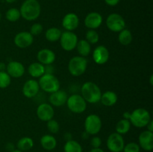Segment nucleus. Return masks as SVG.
I'll list each match as a JSON object with an SVG mask.
<instances>
[{
    "mask_svg": "<svg viewBox=\"0 0 153 152\" xmlns=\"http://www.w3.org/2000/svg\"><path fill=\"white\" fill-rule=\"evenodd\" d=\"M34 37L28 31H20L13 38V43L19 49H25L32 45Z\"/></svg>",
    "mask_w": 153,
    "mask_h": 152,
    "instance_id": "9b49d317",
    "label": "nucleus"
},
{
    "mask_svg": "<svg viewBox=\"0 0 153 152\" xmlns=\"http://www.w3.org/2000/svg\"><path fill=\"white\" fill-rule=\"evenodd\" d=\"M43 27L41 24L40 23H34L30 28V34L34 37V36H37L39 34H41L43 32Z\"/></svg>",
    "mask_w": 153,
    "mask_h": 152,
    "instance_id": "f704fd0d",
    "label": "nucleus"
},
{
    "mask_svg": "<svg viewBox=\"0 0 153 152\" xmlns=\"http://www.w3.org/2000/svg\"><path fill=\"white\" fill-rule=\"evenodd\" d=\"M16 147L19 151L25 152L27 151H29L34 147V141L31 137H22L18 140L16 143Z\"/></svg>",
    "mask_w": 153,
    "mask_h": 152,
    "instance_id": "393cba45",
    "label": "nucleus"
},
{
    "mask_svg": "<svg viewBox=\"0 0 153 152\" xmlns=\"http://www.w3.org/2000/svg\"><path fill=\"white\" fill-rule=\"evenodd\" d=\"M40 144L45 150L52 151L56 148L57 140L55 137L51 134H45L40 138Z\"/></svg>",
    "mask_w": 153,
    "mask_h": 152,
    "instance_id": "5701e85b",
    "label": "nucleus"
},
{
    "mask_svg": "<svg viewBox=\"0 0 153 152\" xmlns=\"http://www.w3.org/2000/svg\"><path fill=\"white\" fill-rule=\"evenodd\" d=\"M46 122H47V128L51 134H57V133L59 131L60 125H59V123H58L56 120L52 119Z\"/></svg>",
    "mask_w": 153,
    "mask_h": 152,
    "instance_id": "473e14b6",
    "label": "nucleus"
},
{
    "mask_svg": "<svg viewBox=\"0 0 153 152\" xmlns=\"http://www.w3.org/2000/svg\"><path fill=\"white\" fill-rule=\"evenodd\" d=\"M16 0H6V2L7 3H13L14 1H16Z\"/></svg>",
    "mask_w": 153,
    "mask_h": 152,
    "instance_id": "37998d69",
    "label": "nucleus"
},
{
    "mask_svg": "<svg viewBox=\"0 0 153 152\" xmlns=\"http://www.w3.org/2000/svg\"><path fill=\"white\" fill-rule=\"evenodd\" d=\"M67 98H68V95L67 92L64 90L58 89L52 93H50L49 101V104L52 106L60 107L66 104Z\"/></svg>",
    "mask_w": 153,
    "mask_h": 152,
    "instance_id": "6ab92c4d",
    "label": "nucleus"
},
{
    "mask_svg": "<svg viewBox=\"0 0 153 152\" xmlns=\"http://www.w3.org/2000/svg\"><path fill=\"white\" fill-rule=\"evenodd\" d=\"M91 145L92 146L93 148H100L102 145V139L100 137H93L91 139Z\"/></svg>",
    "mask_w": 153,
    "mask_h": 152,
    "instance_id": "c9c22d12",
    "label": "nucleus"
},
{
    "mask_svg": "<svg viewBox=\"0 0 153 152\" xmlns=\"http://www.w3.org/2000/svg\"><path fill=\"white\" fill-rule=\"evenodd\" d=\"M6 69V65L4 63H0V71H4Z\"/></svg>",
    "mask_w": 153,
    "mask_h": 152,
    "instance_id": "79ce46f5",
    "label": "nucleus"
},
{
    "mask_svg": "<svg viewBox=\"0 0 153 152\" xmlns=\"http://www.w3.org/2000/svg\"><path fill=\"white\" fill-rule=\"evenodd\" d=\"M106 145L111 152H122L125 146V141L123 135L114 132L108 136Z\"/></svg>",
    "mask_w": 153,
    "mask_h": 152,
    "instance_id": "9d476101",
    "label": "nucleus"
},
{
    "mask_svg": "<svg viewBox=\"0 0 153 152\" xmlns=\"http://www.w3.org/2000/svg\"><path fill=\"white\" fill-rule=\"evenodd\" d=\"M1 12H0V21H1Z\"/></svg>",
    "mask_w": 153,
    "mask_h": 152,
    "instance_id": "49530a36",
    "label": "nucleus"
},
{
    "mask_svg": "<svg viewBox=\"0 0 153 152\" xmlns=\"http://www.w3.org/2000/svg\"><path fill=\"white\" fill-rule=\"evenodd\" d=\"M151 119V115L147 110L144 108H137L130 114L129 122L133 126L141 128L146 127Z\"/></svg>",
    "mask_w": 153,
    "mask_h": 152,
    "instance_id": "7ed1b4c3",
    "label": "nucleus"
},
{
    "mask_svg": "<svg viewBox=\"0 0 153 152\" xmlns=\"http://www.w3.org/2000/svg\"><path fill=\"white\" fill-rule=\"evenodd\" d=\"M5 17L7 21L11 22H16L21 17L20 11L17 8H10L7 10L5 13Z\"/></svg>",
    "mask_w": 153,
    "mask_h": 152,
    "instance_id": "c756f323",
    "label": "nucleus"
},
{
    "mask_svg": "<svg viewBox=\"0 0 153 152\" xmlns=\"http://www.w3.org/2000/svg\"><path fill=\"white\" fill-rule=\"evenodd\" d=\"M118 97L116 92L113 91H106L101 95L100 101L106 107H112L117 102Z\"/></svg>",
    "mask_w": 153,
    "mask_h": 152,
    "instance_id": "412c9836",
    "label": "nucleus"
},
{
    "mask_svg": "<svg viewBox=\"0 0 153 152\" xmlns=\"http://www.w3.org/2000/svg\"><path fill=\"white\" fill-rule=\"evenodd\" d=\"M103 18L98 12H91L85 18L84 23L86 28L89 29H97L102 24Z\"/></svg>",
    "mask_w": 153,
    "mask_h": 152,
    "instance_id": "4468645a",
    "label": "nucleus"
},
{
    "mask_svg": "<svg viewBox=\"0 0 153 152\" xmlns=\"http://www.w3.org/2000/svg\"><path fill=\"white\" fill-rule=\"evenodd\" d=\"M55 52L49 49H43L39 51L37 54V59L39 63L43 65H51L55 61Z\"/></svg>",
    "mask_w": 153,
    "mask_h": 152,
    "instance_id": "aec40b11",
    "label": "nucleus"
},
{
    "mask_svg": "<svg viewBox=\"0 0 153 152\" xmlns=\"http://www.w3.org/2000/svg\"><path fill=\"white\" fill-rule=\"evenodd\" d=\"M138 145L143 150L151 151L153 149V132L144 131L138 137Z\"/></svg>",
    "mask_w": 153,
    "mask_h": 152,
    "instance_id": "dca6fc26",
    "label": "nucleus"
},
{
    "mask_svg": "<svg viewBox=\"0 0 153 152\" xmlns=\"http://www.w3.org/2000/svg\"><path fill=\"white\" fill-rule=\"evenodd\" d=\"M40 89L47 93H52L60 89V81L54 74H46L39 77L38 80Z\"/></svg>",
    "mask_w": 153,
    "mask_h": 152,
    "instance_id": "20e7f679",
    "label": "nucleus"
},
{
    "mask_svg": "<svg viewBox=\"0 0 153 152\" xmlns=\"http://www.w3.org/2000/svg\"><path fill=\"white\" fill-rule=\"evenodd\" d=\"M37 116L40 120L43 122H48L53 119L55 111L53 106L48 103H42L39 104L37 108Z\"/></svg>",
    "mask_w": 153,
    "mask_h": 152,
    "instance_id": "f8f14e48",
    "label": "nucleus"
},
{
    "mask_svg": "<svg viewBox=\"0 0 153 152\" xmlns=\"http://www.w3.org/2000/svg\"><path fill=\"white\" fill-rule=\"evenodd\" d=\"M90 152H105L104 150L100 148H92Z\"/></svg>",
    "mask_w": 153,
    "mask_h": 152,
    "instance_id": "ea45409f",
    "label": "nucleus"
},
{
    "mask_svg": "<svg viewBox=\"0 0 153 152\" xmlns=\"http://www.w3.org/2000/svg\"><path fill=\"white\" fill-rule=\"evenodd\" d=\"M11 152H23V151H19V150H18V149H16V150H13V151H11Z\"/></svg>",
    "mask_w": 153,
    "mask_h": 152,
    "instance_id": "a18cd8bd",
    "label": "nucleus"
},
{
    "mask_svg": "<svg viewBox=\"0 0 153 152\" xmlns=\"http://www.w3.org/2000/svg\"><path fill=\"white\" fill-rule=\"evenodd\" d=\"M11 77L4 71H0V88L5 89L10 86Z\"/></svg>",
    "mask_w": 153,
    "mask_h": 152,
    "instance_id": "2f4dec72",
    "label": "nucleus"
},
{
    "mask_svg": "<svg viewBox=\"0 0 153 152\" xmlns=\"http://www.w3.org/2000/svg\"><path fill=\"white\" fill-rule=\"evenodd\" d=\"M66 104L69 110L76 114L84 113L87 109L86 101L79 94H73L68 96Z\"/></svg>",
    "mask_w": 153,
    "mask_h": 152,
    "instance_id": "423d86ee",
    "label": "nucleus"
},
{
    "mask_svg": "<svg viewBox=\"0 0 153 152\" xmlns=\"http://www.w3.org/2000/svg\"><path fill=\"white\" fill-rule=\"evenodd\" d=\"M152 77H153V75H151V76H150V80H149V83H150V84H151V86H152Z\"/></svg>",
    "mask_w": 153,
    "mask_h": 152,
    "instance_id": "c03bdc74",
    "label": "nucleus"
},
{
    "mask_svg": "<svg viewBox=\"0 0 153 152\" xmlns=\"http://www.w3.org/2000/svg\"><path fill=\"white\" fill-rule=\"evenodd\" d=\"M85 40L90 44H96L100 40V35L96 30L89 29L85 34Z\"/></svg>",
    "mask_w": 153,
    "mask_h": 152,
    "instance_id": "7c9ffc66",
    "label": "nucleus"
},
{
    "mask_svg": "<svg viewBox=\"0 0 153 152\" xmlns=\"http://www.w3.org/2000/svg\"><path fill=\"white\" fill-rule=\"evenodd\" d=\"M76 49L79 53V56L86 58L91 54V46L86 40H80L78 41Z\"/></svg>",
    "mask_w": 153,
    "mask_h": 152,
    "instance_id": "b1692460",
    "label": "nucleus"
},
{
    "mask_svg": "<svg viewBox=\"0 0 153 152\" xmlns=\"http://www.w3.org/2000/svg\"><path fill=\"white\" fill-rule=\"evenodd\" d=\"M82 96L90 104H97L100 102L101 98L102 92L100 88L97 84L92 81H88L83 83L81 88Z\"/></svg>",
    "mask_w": 153,
    "mask_h": 152,
    "instance_id": "f03ea898",
    "label": "nucleus"
},
{
    "mask_svg": "<svg viewBox=\"0 0 153 152\" xmlns=\"http://www.w3.org/2000/svg\"><path fill=\"white\" fill-rule=\"evenodd\" d=\"M21 16L27 21L36 20L41 13V7L37 0H25L21 5Z\"/></svg>",
    "mask_w": 153,
    "mask_h": 152,
    "instance_id": "f257e3e1",
    "label": "nucleus"
},
{
    "mask_svg": "<svg viewBox=\"0 0 153 152\" xmlns=\"http://www.w3.org/2000/svg\"><path fill=\"white\" fill-rule=\"evenodd\" d=\"M79 18L74 13H69L62 19V26L66 31H73L79 27Z\"/></svg>",
    "mask_w": 153,
    "mask_h": 152,
    "instance_id": "a211bd4d",
    "label": "nucleus"
},
{
    "mask_svg": "<svg viewBox=\"0 0 153 152\" xmlns=\"http://www.w3.org/2000/svg\"><path fill=\"white\" fill-rule=\"evenodd\" d=\"M106 25L110 31L113 32H120L125 28L126 22L121 15L113 13L108 16L106 19Z\"/></svg>",
    "mask_w": 153,
    "mask_h": 152,
    "instance_id": "1a4fd4ad",
    "label": "nucleus"
},
{
    "mask_svg": "<svg viewBox=\"0 0 153 152\" xmlns=\"http://www.w3.org/2000/svg\"><path fill=\"white\" fill-rule=\"evenodd\" d=\"M61 34H62V31L59 28H56V27H52L46 30L45 37L49 42L55 43L60 40Z\"/></svg>",
    "mask_w": 153,
    "mask_h": 152,
    "instance_id": "a878e982",
    "label": "nucleus"
},
{
    "mask_svg": "<svg viewBox=\"0 0 153 152\" xmlns=\"http://www.w3.org/2000/svg\"><path fill=\"white\" fill-rule=\"evenodd\" d=\"M130 114H131V113H129V112H125V113H123V119H128L129 120V118H130Z\"/></svg>",
    "mask_w": 153,
    "mask_h": 152,
    "instance_id": "a19ab883",
    "label": "nucleus"
},
{
    "mask_svg": "<svg viewBox=\"0 0 153 152\" xmlns=\"http://www.w3.org/2000/svg\"><path fill=\"white\" fill-rule=\"evenodd\" d=\"M88 68V60L84 57L75 56L68 63V71L71 75L79 77L82 75Z\"/></svg>",
    "mask_w": 153,
    "mask_h": 152,
    "instance_id": "39448f33",
    "label": "nucleus"
},
{
    "mask_svg": "<svg viewBox=\"0 0 153 152\" xmlns=\"http://www.w3.org/2000/svg\"><path fill=\"white\" fill-rule=\"evenodd\" d=\"M146 127L147 128V131H152V132H153V121L152 119L149 121V123L147 124V125H146Z\"/></svg>",
    "mask_w": 153,
    "mask_h": 152,
    "instance_id": "58836bf2",
    "label": "nucleus"
},
{
    "mask_svg": "<svg viewBox=\"0 0 153 152\" xmlns=\"http://www.w3.org/2000/svg\"><path fill=\"white\" fill-rule=\"evenodd\" d=\"M132 34L128 29H123L118 34V41L123 46H128L132 42Z\"/></svg>",
    "mask_w": 153,
    "mask_h": 152,
    "instance_id": "bb28decb",
    "label": "nucleus"
},
{
    "mask_svg": "<svg viewBox=\"0 0 153 152\" xmlns=\"http://www.w3.org/2000/svg\"><path fill=\"white\" fill-rule=\"evenodd\" d=\"M6 148H7V151H13V150H15L14 149V145H13V143H7V145H6Z\"/></svg>",
    "mask_w": 153,
    "mask_h": 152,
    "instance_id": "4c0bfd02",
    "label": "nucleus"
},
{
    "mask_svg": "<svg viewBox=\"0 0 153 152\" xmlns=\"http://www.w3.org/2000/svg\"><path fill=\"white\" fill-rule=\"evenodd\" d=\"M102 120L97 114H90L85 120V132L89 135H97L102 129Z\"/></svg>",
    "mask_w": 153,
    "mask_h": 152,
    "instance_id": "0eeeda50",
    "label": "nucleus"
},
{
    "mask_svg": "<svg viewBox=\"0 0 153 152\" xmlns=\"http://www.w3.org/2000/svg\"><path fill=\"white\" fill-rule=\"evenodd\" d=\"M30 75L34 78H39L45 74V66L39 62L32 63L28 68Z\"/></svg>",
    "mask_w": 153,
    "mask_h": 152,
    "instance_id": "4be33fe9",
    "label": "nucleus"
},
{
    "mask_svg": "<svg viewBox=\"0 0 153 152\" xmlns=\"http://www.w3.org/2000/svg\"><path fill=\"white\" fill-rule=\"evenodd\" d=\"M123 151L124 152H140V147L137 143L131 142L128 143V144L125 145L123 148Z\"/></svg>",
    "mask_w": 153,
    "mask_h": 152,
    "instance_id": "72a5a7b5",
    "label": "nucleus"
},
{
    "mask_svg": "<svg viewBox=\"0 0 153 152\" xmlns=\"http://www.w3.org/2000/svg\"><path fill=\"white\" fill-rule=\"evenodd\" d=\"M105 2L109 6H115L120 2V0H104Z\"/></svg>",
    "mask_w": 153,
    "mask_h": 152,
    "instance_id": "e433bc0d",
    "label": "nucleus"
},
{
    "mask_svg": "<svg viewBox=\"0 0 153 152\" xmlns=\"http://www.w3.org/2000/svg\"><path fill=\"white\" fill-rule=\"evenodd\" d=\"M110 57L109 51L105 46H98L93 52V59L94 62L99 65H103L108 62Z\"/></svg>",
    "mask_w": 153,
    "mask_h": 152,
    "instance_id": "2eb2a0df",
    "label": "nucleus"
},
{
    "mask_svg": "<svg viewBox=\"0 0 153 152\" xmlns=\"http://www.w3.org/2000/svg\"><path fill=\"white\" fill-rule=\"evenodd\" d=\"M64 152H82L83 149L79 142L70 139L66 142L64 146Z\"/></svg>",
    "mask_w": 153,
    "mask_h": 152,
    "instance_id": "c85d7f7f",
    "label": "nucleus"
},
{
    "mask_svg": "<svg viewBox=\"0 0 153 152\" xmlns=\"http://www.w3.org/2000/svg\"><path fill=\"white\" fill-rule=\"evenodd\" d=\"M40 91V86L38 81L34 79H29L26 80L22 86V92L24 96L28 98H32L37 96Z\"/></svg>",
    "mask_w": 153,
    "mask_h": 152,
    "instance_id": "ddd939ff",
    "label": "nucleus"
},
{
    "mask_svg": "<svg viewBox=\"0 0 153 152\" xmlns=\"http://www.w3.org/2000/svg\"><path fill=\"white\" fill-rule=\"evenodd\" d=\"M6 72L10 76V77L19 78L25 73V67L22 63L19 61H10L6 66Z\"/></svg>",
    "mask_w": 153,
    "mask_h": 152,
    "instance_id": "f3484780",
    "label": "nucleus"
},
{
    "mask_svg": "<svg viewBox=\"0 0 153 152\" xmlns=\"http://www.w3.org/2000/svg\"><path fill=\"white\" fill-rule=\"evenodd\" d=\"M131 125L128 119H123L117 123L115 130H116V132L117 134H120V135H124L130 131Z\"/></svg>",
    "mask_w": 153,
    "mask_h": 152,
    "instance_id": "cd10ccee",
    "label": "nucleus"
},
{
    "mask_svg": "<svg viewBox=\"0 0 153 152\" xmlns=\"http://www.w3.org/2000/svg\"><path fill=\"white\" fill-rule=\"evenodd\" d=\"M59 40L61 48L66 52H70L76 49L79 39L74 32L65 31L62 32Z\"/></svg>",
    "mask_w": 153,
    "mask_h": 152,
    "instance_id": "6e6552de",
    "label": "nucleus"
}]
</instances>
